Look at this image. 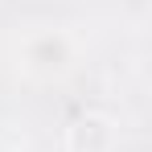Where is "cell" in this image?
<instances>
[{"label":"cell","instance_id":"1","mask_svg":"<svg viewBox=\"0 0 152 152\" xmlns=\"http://www.w3.org/2000/svg\"><path fill=\"white\" fill-rule=\"evenodd\" d=\"M115 119L103 111H82L66 127V152H115Z\"/></svg>","mask_w":152,"mask_h":152},{"label":"cell","instance_id":"2","mask_svg":"<svg viewBox=\"0 0 152 152\" xmlns=\"http://www.w3.org/2000/svg\"><path fill=\"white\" fill-rule=\"evenodd\" d=\"M66 62H70V45L62 33H41L25 45V66L37 74H58V70H66Z\"/></svg>","mask_w":152,"mask_h":152}]
</instances>
